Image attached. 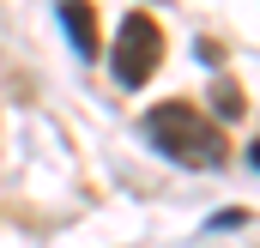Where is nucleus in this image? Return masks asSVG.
Masks as SVG:
<instances>
[{
  "label": "nucleus",
  "instance_id": "obj_1",
  "mask_svg": "<svg viewBox=\"0 0 260 248\" xmlns=\"http://www.w3.org/2000/svg\"><path fill=\"white\" fill-rule=\"evenodd\" d=\"M139 133H145V139H151L164 158H176L182 170H218V164L230 158L224 133L206 121L194 103H157V109H145Z\"/></svg>",
  "mask_w": 260,
  "mask_h": 248
},
{
  "label": "nucleus",
  "instance_id": "obj_2",
  "mask_svg": "<svg viewBox=\"0 0 260 248\" xmlns=\"http://www.w3.org/2000/svg\"><path fill=\"white\" fill-rule=\"evenodd\" d=\"M157 67H164V30H157V18L151 12H127L115 24V43H109V73L127 91H139Z\"/></svg>",
  "mask_w": 260,
  "mask_h": 248
},
{
  "label": "nucleus",
  "instance_id": "obj_3",
  "mask_svg": "<svg viewBox=\"0 0 260 248\" xmlns=\"http://www.w3.org/2000/svg\"><path fill=\"white\" fill-rule=\"evenodd\" d=\"M55 12H61V30H67V43H73V55H79V61H97V18H91V0H55Z\"/></svg>",
  "mask_w": 260,
  "mask_h": 248
},
{
  "label": "nucleus",
  "instance_id": "obj_4",
  "mask_svg": "<svg viewBox=\"0 0 260 248\" xmlns=\"http://www.w3.org/2000/svg\"><path fill=\"white\" fill-rule=\"evenodd\" d=\"M236 224H248V212H218V218H212L206 230H236Z\"/></svg>",
  "mask_w": 260,
  "mask_h": 248
},
{
  "label": "nucleus",
  "instance_id": "obj_5",
  "mask_svg": "<svg viewBox=\"0 0 260 248\" xmlns=\"http://www.w3.org/2000/svg\"><path fill=\"white\" fill-rule=\"evenodd\" d=\"M248 170H260V139H254V145H248Z\"/></svg>",
  "mask_w": 260,
  "mask_h": 248
}]
</instances>
